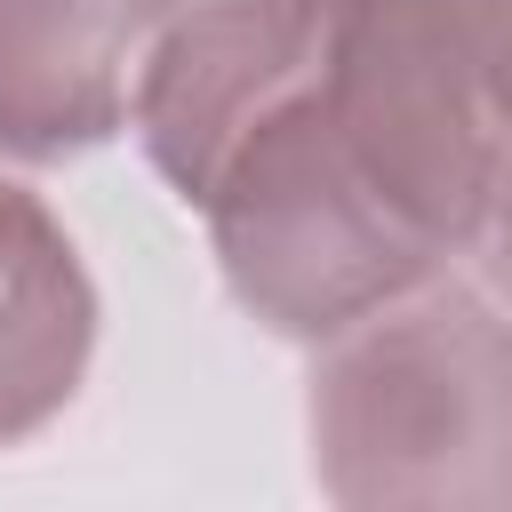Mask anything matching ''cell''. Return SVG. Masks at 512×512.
I'll return each instance as SVG.
<instances>
[{"mask_svg": "<svg viewBox=\"0 0 512 512\" xmlns=\"http://www.w3.org/2000/svg\"><path fill=\"white\" fill-rule=\"evenodd\" d=\"M312 488L344 512H512V312L432 272L312 344Z\"/></svg>", "mask_w": 512, "mask_h": 512, "instance_id": "cell-1", "label": "cell"}, {"mask_svg": "<svg viewBox=\"0 0 512 512\" xmlns=\"http://www.w3.org/2000/svg\"><path fill=\"white\" fill-rule=\"evenodd\" d=\"M176 0H0V160L56 168L128 128Z\"/></svg>", "mask_w": 512, "mask_h": 512, "instance_id": "cell-2", "label": "cell"}, {"mask_svg": "<svg viewBox=\"0 0 512 512\" xmlns=\"http://www.w3.org/2000/svg\"><path fill=\"white\" fill-rule=\"evenodd\" d=\"M96 360V288L72 232L0 168V448L48 432Z\"/></svg>", "mask_w": 512, "mask_h": 512, "instance_id": "cell-3", "label": "cell"}, {"mask_svg": "<svg viewBox=\"0 0 512 512\" xmlns=\"http://www.w3.org/2000/svg\"><path fill=\"white\" fill-rule=\"evenodd\" d=\"M472 256H480V288L512 312V160H504V184H496V200H488V224H480Z\"/></svg>", "mask_w": 512, "mask_h": 512, "instance_id": "cell-4", "label": "cell"}, {"mask_svg": "<svg viewBox=\"0 0 512 512\" xmlns=\"http://www.w3.org/2000/svg\"><path fill=\"white\" fill-rule=\"evenodd\" d=\"M472 24H480V48H488V80L512 112V0H472Z\"/></svg>", "mask_w": 512, "mask_h": 512, "instance_id": "cell-5", "label": "cell"}]
</instances>
